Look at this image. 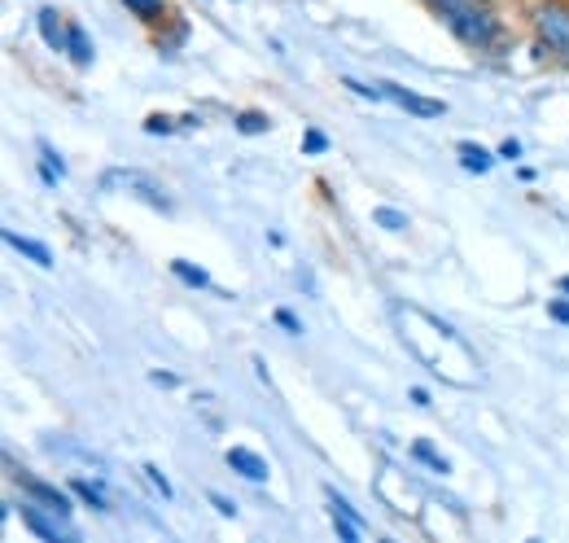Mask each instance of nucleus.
I'll return each mask as SVG.
<instances>
[{"mask_svg":"<svg viewBox=\"0 0 569 543\" xmlns=\"http://www.w3.org/2000/svg\"><path fill=\"white\" fill-rule=\"evenodd\" d=\"M211 504L223 513V517H232V513H237V504H232V500H223V495H211Z\"/></svg>","mask_w":569,"mask_h":543,"instance_id":"nucleus-25","label":"nucleus"},{"mask_svg":"<svg viewBox=\"0 0 569 543\" xmlns=\"http://www.w3.org/2000/svg\"><path fill=\"white\" fill-rule=\"evenodd\" d=\"M228 470L241 477H250V482H268V461L259 456V452H250V447H228Z\"/></svg>","mask_w":569,"mask_h":543,"instance_id":"nucleus-7","label":"nucleus"},{"mask_svg":"<svg viewBox=\"0 0 569 543\" xmlns=\"http://www.w3.org/2000/svg\"><path fill=\"white\" fill-rule=\"evenodd\" d=\"M557 285H561V294H569V276H561V280H557Z\"/></svg>","mask_w":569,"mask_h":543,"instance_id":"nucleus-29","label":"nucleus"},{"mask_svg":"<svg viewBox=\"0 0 569 543\" xmlns=\"http://www.w3.org/2000/svg\"><path fill=\"white\" fill-rule=\"evenodd\" d=\"M438 13H447V9H456V4H465V0H429Z\"/></svg>","mask_w":569,"mask_h":543,"instance_id":"nucleus-27","label":"nucleus"},{"mask_svg":"<svg viewBox=\"0 0 569 543\" xmlns=\"http://www.w3.org/2000/svg\"><path fill=\"white\" fill-rule=\"evenodd\" d=\"M171 272H176L184 285H193V289H207V285H211V276H207L202 268H193L189 259H176V264H171Z\"/></svg>","mask_w":569,"mask_h":543,"instance_id":"nucleus-16","label":"nucleus"},{"mask_svg":"<svg viewBox=\"0 0 569 543\" xmlns=\"http://www.w3.org/2000/svg\"><path fill=\"white\" fill-rule=\"evenodd\" d=\"M442 18H447V27L456 31V40L469 45V49H491L499 40V18L491 9H482V4H456V9H447Z\"/></svg>","mask_w":569,"mask_h":543,"instance_id":"nucleus-2","label":"nucleus"},{"mask_svg":"<svg viewBox=\"0 0 569 543\" xmlns=\"http://www.w3.org/2000/svg\"><path fill=\"white\" fill-rule=\"evenodd\" d=\"M548 316H552L557 325H569V303H561V298H552V303H548Z\"/></svg>","mask_w":569,"mask_h":543,"instance_id":"nucleus-24","label":"nucleus"},{"mask_svg":"<svg viewBox=\"0 0 569 543\" xmlns=\"http://www.w3.org/2000/svg\"><path fill=\"white\" fill-rule=\"evenodd\" d=\"M372 224H381L386 233H403V228H408V215L395 210V206H377V210H372Z\"/></svg>","mask_w":569,"mask_h":543,"instance_id":"nucleus-14","label":"nucleus"},{"mask_svg":"<svg viewBox=\"0 0 569 543\" xmlns=\"http://www.w3.org/2000/svg\"><path fill=\"white\" fill-rule=\"evenodd\" d=\"M277 325H281L284 334H302V325H298V316H293V312H277Z\"/></svg>","mask_w":569,"mask_h":543,"instance_id":"nucleus-23","label":"nucleus"},{"mask_svg":"<svg viewBox=\"0 0 569 543\" xmlns=\"http://www.w3.org/2000/svg\"><path fill=\"white\" fill-rule=\"evenodd\" d=\"M144 477H149V482L162 491V500H171V482L162 477V470H158V465H144Z\"/></svg>","mask_w":569,"mask_h":543,"instance_id":"nucleus-22","label":"nucleus"},{"mask_svg":"<svg viewBox=\"0 0 569 543\" xmlns=\"http://www.w3.org/2000/svg\"><path fill=\"white\" fill-rule=\"evenodd\" d=\"M4 241H9L18 255H27L31 264H40V268H53V250H49L44 241H31V237H22V233H13V228H4Z\"/></svg>","mask_w":569,"mask_h":543,"instance_id":"nucleus-10","label":"nucleus"},{"mask_svg":"<svg viewBox=\"0 0 569 543\" xmlns=\"http://www.w3.org/2000/svg\"><path fill=\"white\" fill-rule=\"evenodd\" d=\"M412 456H417V461H426L433 474H451V465H447V461H442V456L429 447L426 438H417V443H412Z\"/></svg>","mask_w":569,"mask_h":543,"instance_id":"nucleus-17","label":"nucleus"},{"mask_svg":"<svg viewBox=\"0 0 569 543\" xmlns=\"http://www.w3.org/2000/svg\"><path fill=\"white\" fill-rule=\"evenodd\" d=\"M399 325H403V342L412 346V355L426 364L433 377H442L451 386H473L478 382V359H473V351L460 342V334L451 325L433 320L417 307H403Z\"/></svg>","mask_w":569,"mask_h":543,"instance_id":"nucleus-1","label":"nucleus"},{"mask_svg":"<svg viewBox=\"0 0 569 543\" xmlns=\"http://www.w3.org/2000/svg\"><path fill=\"white\" fill-rule=\"evenodd\" d=\"M71 491L88 504V509H97V513H110V495H106V486L101 482H88V477H71Z\"/></svg>","mask_w":569,"mask_h":543,"instance_id":"nucleus-12","label":"nucleus"},{"mask_svg":"<svg viewBox=\"0 0 569 543\" xmlns=\"http://www.w3.org/2000/svg\"><path fill=\"white\" fill-rule=\"evenodd\" d=\"M171 128H176V119H167V115H149L144 119V132L149 136H167Z\"/></svg>","mask_w":569,"mask_h":543,"instance_id":"nucleus-20","label":"nucleus"},{"mask_svg":"<svg viewBox=\"0 0 569 543\" xmlns=\"http://www.w3.org/2000/svg\"><path fill=\"white\" fill-rule=\"evenodd\" d=\"M456 154H460V162H465V171H478V176H487V171L496 167V158H491V149H482V145H473V140H460V145H456Z\"/></svg>","mask_w":569,"mask_h":543,"instance_id":"nucleus-11","label":"nucleus"},{"mask_svg":"<svg viewBox=\"0 0 569 543\" xmlns=\"http://www.w3.org/2000/svg\"><path fill=\"white\" fill-rule=\"evenodd\" d=\"M272 124H268V115H259V110H241L237 115V132H246V136H259V132H268Z\"/></svg>","mask_w":569,"mask_h":543,"instance_id":"nucleus-18","label":"nucleus"},{"mask_svg":"<svg viewBox=\"0 0 569 543\" xmlns=\"http://www.w3.org/2000/svg\"><path fill=\"white\" fill-rule=\"evenodd\" d=\"M22 513V526L31 531V535H40V540H49V543H58V540H71V531L62 526L67 517H58L53 509H40V504H22L18 509Z\"/></svg>","mask_w":569,"mask_h":543,"instance_id":"nucleus-5","label":"nucleus"},{"mask_svg":"<svg viewBox=\"0 0 569 543\" xmlns=\"http://www.w3.org/2000/svg\"><path fill=\"white\" fill-rule=\"evenodd\" d=\"M101 189H123V194H132V198H141L149 203L153 210H171V198H167V189L153 180V176H144V171H106L101 176Z\"/></svg>","mask_w":569,"mask_h":543,"instance_id":"nucleus-3","label":"nucleus"},{"mask_svg":"<svg viewBox=\"0 0 569 543\" xmlns=\"http://www.w3.org/2000/svg\"><path fill=\"white\" fill-rule=\"evenodd\" d=\"M67 53H71L74 67H92V45H88V36H83V27L71 22V36H67Z\"/></svg>","mask_w":569,"mask_h":543,"instance_id":"nucleus-13","label":"nucleus"},{"mask_svg":"<svg viewBox=\"0 0 569 543\" xmlns=\"http://www.w3.org/2000/svg\"><path fill=\"white\" fill-rule=\"evenodd\" d=\"M535 31H539V40L552 49V53H561L569 58V9L566 4H535Z\"/></svg>","mask_w":569,"mask_h":543,"instance_id":"nucleus-4","label":"nucleus"},{"mask_svg":"<svg viewBox=\"0 0 569 543\" xmlns=\"http://www.w3.org/2000/svg\"><path fill=\"white\" fill-rule=\"evenodd\" d=\"M13 477L27 486V495H31V500H40L44 509H53L58 517H71V495H74V491H62V486H53V482L31 477V474H13Z\"/></svg>","mask_w":569,"mask_h":543,"instance_id":"nucleus-6","label":"nucleus"},{"mask_svg":"<svg viewBox=\"0 0 569 543\" xmlns=\"http://www.w3.org/2000/svg\"><path fill=\"white\" fill-rule=\"evenodd\" d=\"M381 92H386L390 101H399L403 110L421 115V119H438V115H442V101H429V97H417V92H408V88H399V83H381Z\"/></svg>","mask_w":569,"mask_h":543,"instance_id":"nucleus-8","label":"nucleus"},{"mask_svg":"<svg viewBox=\"0 0 569 543\" xmlns=\"http://www.w3.org/2000/svg\"><path fill=\"white\" fill-rule=\"evenodd\" d=\"M412 404H417V407H429V395H426V391H421V386L412 391Z\"/></svg>","mask_w":569,"mask_h":543,"instance_id":"nucleus-28","label":"nucleus"},{"mask_svg":"<svg viewBox=\"0 0 569 543\" xmlns=\"http://www.w3.org/2000/svg\"><path fill=\"white\" fill-rule=\"evenodd\" d=\"M40 158H44V171H40V176H44V185H58V180L67 176V167H62V158H58V154H53L49 145H40Z\"/></svg>","mask_w":569,"mask_h":543,"instance_id":"nucleus-19","label":"nucleus"},{"mask_svg":"<svg viewBox=\"0 0 569 543\" xmlns=\"http://www.w3.org/2000/svg\"><path fill=\"white\" fill-rule=\"evenodd\" d=\"M123 4H128L141 22H149V27H153V22H162V13H167V4H162V0H123Z\"/></svg>","mask_w":569,"mask_h":543,"instance_id":"nucleus-15","label":"nucleus"},{"mask_svg":"<svg viewBox=\"0 0 569 543\" xmlns=\"http://www.w3.org/2000/svg\"><path fill=\"white\" fill-rule=\"evenodd\" d=\"M36 22H40V36H44V45H49L53 53H67V36H71V22H62V13H58V9H40V13H36Z\"/></svg>","mask_w":569,"mask_h":543,"instance_id":"nucleus-9","label":"nucleus"},{"mask_svg":"<svg viewBox=\"0 0 569 543\" xmlns=\"http://www.w3.org/2000/svg\"><path fill=\"white\" fill-rule=\"evenodd\" d=\"M302 149H307V154H325V149H329V140H325V132H316V128H311V132L302 136Z\"/></svg>","mask_w":569,"mask_h":543,"instance_id":"nucleus-21","label":"nucleus"},{"mask_svg":"<svg viewBox=\"0 0 569 543\" xmlns=\"http://www.w3.org/2000/svg\"><path fill=\"white\" fill-rule=\"evenodd\" d=\"M499 158H521V145H517V140H503V145H499Z\"/></svg>","mask_w":569,"mask_h":543,"instance_id":"nucleus-26","label":"nucleus"}]
</instances>
